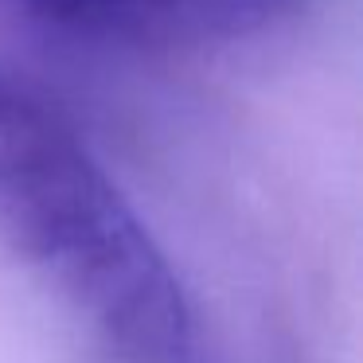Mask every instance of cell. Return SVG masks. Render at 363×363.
I'll list each match as a JSON object with an SVG mask.
<instances>
[{"label":"cell","mask_w":363,"mask_h":363,"mask_svg":"<svg viewBox=\"0 0 363 363\" xmlns=\"http://www.w3.org/2000/svg\"><path fill=\"white\" fill-rule=\"evenodd\" d=\"M0 254L106 363H191V305L172 262L74 125L0 71Z\"/></svg>","instance_id":"1"},{"label":"cell","mask_w":363,"mask_h":363,"mask_svg":"<svg viewBox=\"0 0 363 363\" xmlns=\"http://www.w3.org/2000/svg\"><path fill=\"white\" fill-rule=\"evenodd\" d=\"M191 0H0L35 24L74 35H184Z\"/></svg>","instance_id":"2"}]
</instances>
